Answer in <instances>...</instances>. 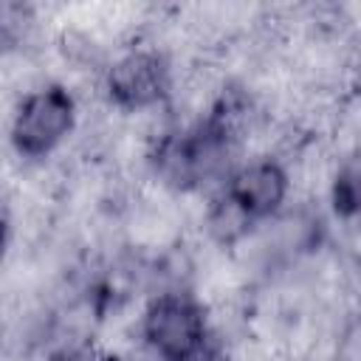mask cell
<instances>
[{
	"label": "cell",
	"instance_id": "6da1fadb",
	"mask_svg": "<svg viewBox=\"0 0 361 361\" xmlns=\"http://www.w3.org/2000/svg\"><path fill=\"white\" fill-rule=\"evenodd\" d=\"M79 102L56 82H45L25 93L8 124V147L23 161L54 158L76 130Z\"/></svg>",
	"mask_w": 361,
	"mask_h": 361
},
{
	"label": "cell",
	"instance_id": "7a4b0ae2",
	"mask_svg": "<svg viewBox=\"0 0 361 361\" xmlns=\"http://www.w3.org/2000/svg\"><path fill=\"white\" fill-rule=\"evenodd\" d=\"M138 338L158 361H189L209 341L206 307L192 290L152 293L138 316Z\"/></svg>",
	"mask_w": 361,
	"mask_h": 361
},
{
	"label": "cell",
	"instance_id": "3957f363",
	"mask_svg": "<svg viewBox=\"0 0 361 361\" xmlns=\"http://www.w3.org/2000/svg\"><path fill=\"white\" fill-rule=\"evenodd\" d=\"M172 82L169 56L155 45H130L102 71V87L116 110L135 113L166 104Z\"/></svg>",
	"mask_w": 361,
	"mask_h": 361
},
{
	"label": "cell",
	"instance_id": "277c9868",
	"mask_svg": "<svg viewBox=\"0 0 361 361\" xmlns=\"http://www.w3.org/2000/svg\"><path fill=\"white\" fill-rule=\"evenodd\" d=\"M226 192L259 223L288 206L290 183H288V172L282 161L251 158V161H243L231 172V178L226 180Z\"/></svg>",
	"mask_w": 361,
	"mask_h": 361
}]
</instances>
